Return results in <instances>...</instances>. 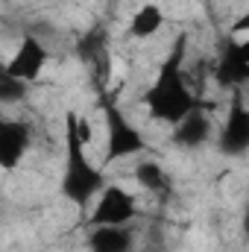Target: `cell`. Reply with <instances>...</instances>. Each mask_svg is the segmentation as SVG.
<instances>
[{"mask_svg": "<svg viewBox=\"0 0 249 252\" xmlns=\"http://www.w3.org/2000/svg\"><path fill=\"white\" fill-rule=\"evenodd\" d=\"M6 64V70H9V76H15L18 82H35L38 76H41V70H44V64H47V47L32 35V32H27L24 35V41H21V47H18V53L9 59Z\"/></svg>", "mask_w": 249, "mask_h": 252, "instance_id": "8992f818", "label": "cell"}, {"mask_svg": "<svg viewBox=\"0 0 249 252\" xmlns=\"http://www.w3.org/2000/svg\"><path fill=\"white\" fill-rule=\"evenodd\" d=\"M138 208H135V196L126 193L118 185H106L97 193V202L88 214V226H129L135 220Z\"/></svg>", "mask_w": 249, "mask_h": 252, "instance_id": "277c9868", "label": "cell"}, {"mask_svg": "<svg viewBox=\"0 0 249 252\" xmlns=\"http://www.w3.org/2000/svg\"><path fill=\"white\" fill-rule=\"evenodd\" d=\"M185 53H187V35L182 32L167 59L158 67V79L153 82V88L144 94V103L150 109V115L156 121H164V124H179L187 112H193L199 103L193 97V91L187 88V73H185Z\"/></svg>", "mask_w": 249, "mask_h": 252, "instance_id": "7a4b0ae2", "label": "cell"}, {"mask_svg": "<svg viewBox=\"0 0 249 252\" xmlns=\"http://www.w3.org/2000/svg\"><path fill=\"white\" fill-rule=\"evenodd\" d=\"M135 179H138V185H141V188L150 190V193H156V196L170 193V188H173V182H170L167 170H164L158 161H141V164L135 167Z\"/></svg>", "mask_w": 249, "mask_h": 252, "instance_id": "8fae6325", "label": "cell"}, {"mask_svg": "<svg viewBox=\"0 0 249 252\" xmlns=\"http://www.w3.org/2000/svg\"><path fill=\"white\" fill-rule=\"evenodd\" d=\"M27 82H18L15 76H9L6 64L0 62V103H21L27 100Z\"/></svg>", "mask_w": 249, "mask_h": 252, "instance_id": "4fadbf2b", "label": "cell"}, {"mask_svg": "<svg viewBox=\"0 0 249 252\" xmlns=\"http://www.w3.org/2000/svg\"><path fill=\"white\" fill-rule=\"evenodd\" d=\"M173 144H179V147H185V150H196V147H202L208 138H211V118L196 106L193 112H187L185 118L179 121V124H173Z\"/></svg>", "mask_w": 249, "mask_h": 252, "instance_id": "9c48e42d", "label": "cell"}, {"mask_svg": "<svg viewBox=\"0 0 249 252\" xmlns=\"http://www.w3.org/2000/svg\"><path fill=\"white\" fill-rule=\"evenodd\" d=\"M88 247L91 252H132V232L126 226H94Z\"/></svg>", "mask_w": 249, "mask_h": 252, "instance_id": "30bf717a", "label": "cell"}, {"mask_svg": "<svg viewBox=\"0 0 249 252\" xmlns=\"http://www.w3.org/2000/svg\"><path fill=\"white\" fill-rule=\"evenodd\" d=\"M91 144L88 124L67 112L64 115V170H62V196L70 199L76 208H88V202L106 188V173L91 164L85 147Z\"/></svg>", "mask_w": 249, "mask_h": 252, "instance_id": "6da1fadb", "label": "cell"}, {"mask_svg": "<svg viewBox=\"0 0 249 252\" xmlns=\"http://www.w3.org/2000/svg\"><path fill=\"white\" fill-rule=\"evenodd\" d=\"M214 79L220 82V88H244L249 79V44L247 41H226L223 56L217 62Z\"/></svg>", "mask_w": 249, "mask_h": 252, "instance_id": "52a82bcc", "label": "cell"}, {"mask_svg": "<svg viewBox=\"0 0 249 252\" xmlns=\"http://www.w3.org/2000/svg\"><path fill=\"white\" fill-rule=\"evenodd\" d=\"M30 141H32V135H30V129L24 124L0 118V167L3 170L18 167L24 153L30 150Z\"/></svg>", "mask_w": 249, "mask_h": 252, "instance_id": "ba28073f", "label": "cell"}, {"mask_svg": "<svg viewBox=\"0 0 249 252\" xmlns=\"http://www.w3.org/2000/svg\"><path fill=\"white\" fill-rule=\"evenodd\" d=\"M249 147V112L244 103V88L232 91V106H229V118L220 132V150L226 156H244Z\"/></svg>", "mask_w": 249, "mask_h": 252, "instance_id": "5b68a950", "label": "cell"}, {"mask_svg": "<svg viewBox=\"0 0 249 252\" xmlns=\"http://www.w3.org/2000/svg\"><path fill=\"white\" fill-rule=\"evenodd\" d=\"M103 115H106V156H103V164L121 161L124 156H135V153L147 150L144 135L126 121L124 112L115 106L112 97L103 100Z\"/></svg>", "mask_w": 249, "mask_h": 252, "instance_id": "3957f363", "label": "cell"}, {"mask_svg": "<svg viewBox=\"0 0 249 252\" xmlns=\"http://www.w3.org/2000/svg\"><path fill=\"white\" fill-rule=\"evenodd\" d=\"M161 24H164V12H161L156 3H147V6H141V9L132 15V21H129V35H132V38H150V35H156V32L161 30Z\"/></svg>", "mask_w": 249, "mask_h": 252, "instance_id": "7c38bea8", "label": "cell"}]
</instances>
